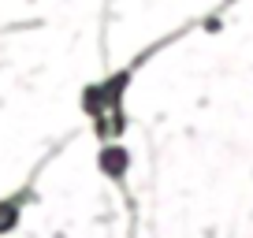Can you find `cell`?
Wrapping results in <instances>:
<instances>
[{
	"instance_id": "cell-1",
	"label": "cell",
	"mask_w": 253,
	"mask_h": 238,
	"mask_svg": "<svg viewBox=\"0 0 253 238\" xmlns=\"http://www.w3.org/2000/svg\"><path fill=\"white\" fill-rule=\"evenodd\" d=\"M26 201H30V186H23V190L8 194V198H0V238H4V235H11V231L19 227Z\"/></svg>"
},
{
	"instance_id": "cell-2",
	"label": "cell",
	"mask_w": 253,
	"mask_h": 238,
	"mask_svg": "<svg viewBox=\"0 0 253 238\" xmlns=\"http://www.w3.org/2000/svg\"><path fill=\"white\" fill-rule=\"evenodd\" d=\"M97 167H101V171L108 175V179L123 183L126 167H130V153H126L123 145H116V142H104V149L97 153Z\"/></svg>"
}]
</instances>
